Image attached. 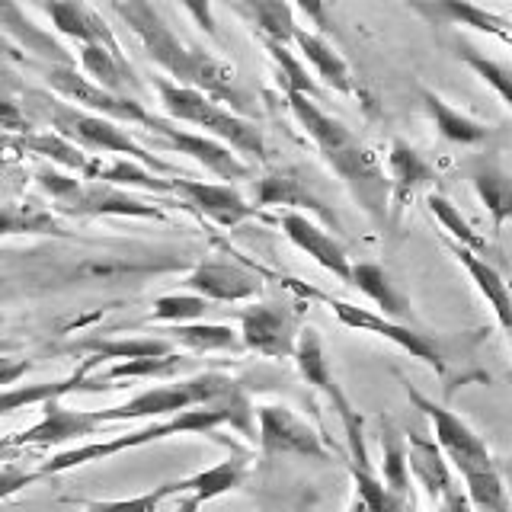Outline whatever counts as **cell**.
<instances>
[{
	"label": "cell",
	"mask_w": 512,
	"mask_h": 512,
	"mask_svg": "<svg viewBox=\"0 0 512 512\" xmlns=\"http://www.w3.org/2000/svg\"><path fill=\"white\" fill-rule=\"evenodd\" d=\"M109 10L122 16L125 26L132 29L138 42L144 45L148 58L173 77V84L212 96L215 103H221L224 109H231L244 119L253 112V96L240 87L237 71L231 64L215 58L212 52H205V48L186 45L167 26V20L160 16L157 7L144 4V0H132V4H112Z\"/></svg>",
	"instance_id": "cell-1"
},
{
	"label": "cell",
	"mask_w": 512,
	"mask_h": 512,
	"mask_svg": "<svg viewBox=\"0 0 512 512\" xmlns=\"http://www.w3.org/2000/svg\"><path fill=\"white\" fill-rule=\"evenodd\" d=\"M282 93H285L288 109L295 112L298 125L317 144V151L324 154L330 170L346 183L352 199L362 205V212L368 218H375L378 224L388 221L391 180H388V170H384L381 160L375 157V151L368 148L359 135H352L340 119L330 116L320 103H314L308 96H301L288 87H282Z\"/></svg>",
	"instance_id": "cell-2"
},
{
	"label": "cell",
	"mask_w": 512,
	"mask_h": 512,
	"mask_svg": "<svg viewBox=\"0 0 512 512\" xmlns=\"http://www.w3.org/2000/svg\"><path fill=\"white\" fill-rule=\"evenodd\" d=\"M253 420H256V410L250 407V397L237 388L234 394L215 400V404L192 407L186 413L170 416V420H164V423H151V426H144V429L125 432V436H112V439H103V442H87V445L68 448V452H58L55 458H48L39 471H42V477L64 474V471L80 468V464L103 461V458H112V455H119V452H128V448L160 442V439H167V436H183V432H199V436H208V432H215L218 426H234L240 436L256 439Z\"/></svg>",
	"instance_id": "cell-3"
},
{
	"label": "cell",
	"mask_w": 512,
	"mask_h": 512,
	"mask_svg": "<svg viewBox=\"0 0 512 512\" xmlns=\"http://www.w3.org/2000/svg\"><path fill=\"white\" fill-rule=\"evenodd\" d=\"M407 397L413 400L416 410H423L432 420V432H436L442 455L455 464L458 474L464 477V484H468L471 506H477L480 512H509L503 477L496 471L493 455L484 445V439H480L458 413L436 404V400H429L426 394L416 391L413 384H407Z\"/></svg>",
	"instance_id": "cell-4"
},
{
	"label": "cell",
	"mask_w": 512,
	"mask_h": 512,
	"mask_svg": "<svg viewBox=\"0 0 512 512\" xmlns=\"http://www.w3.org/2000/svg\"><path fill=\"white\" fill-rule=\"evenodd\" d=\"M154 90H157L160 106H164L170 122L196 125L208 138L228 144L234 154H247L253 160H260V164L269 160L263 128L256 122L237 116V112H231V109H224L221 103L212 100V96H205L199 90L173 84V80H167V77H154Z\"/></svg>",
	"instance_id": "cell-5"
},
{
	"label": "cell",
	"mask_w": 512,
	"mask_h": 512,
	"mask_svg": "<svg viewBox=\"0 0 512 512\" xmlns=\"http://www.w3.org/2000/svg\"><path fill=\"white\" fill-rule=\"evenodd\" d=\"M26 100H32L29 106L45 116V122L52 125V132H58L61 138H68L71 144H77L80 151H100V154H116V157H128V160H138L148 170L160 173V176H176V167L164 164L157 154H151L148 148L119 128V122H109L103 116H93V112H84L64 100H55L48 93H36L32 90Z\"/></svg>",
	"instance_id": "cell-6"
},
{
	"label": "cell",
	"mask_w": 512,
	"mask_h": 512,
	"mask_svg": "<svg viewBox=\"0 0 512 512\" xmlns=\"http://www.w3.org/2000/svg\"><path fill=\"white\" fill-rule=\"evenodd\" d=\"M237 388L240 384L231 375L202 372V375H192V378L173 381V384H157V388L141 391L119 407L100 410V420H103V426H109V423L144 420V416H176V413H186L192 407L215 404V400L234 394Z\"/></svg>",
	"instance_id": "cell-7"
},
{
	"label": "cell",
	"mask_w": 512,
	"mask_h": 512,
	"mask_svg": "<svg viewBox=\"0 0 512 512\" xmlns=\"http://www.w3.org/2000/svg\"><path fill=\"white\" fill-rule=\"evenodd\" d=\"M285 285L292 288V292L304 295V298H314L320 304H327V308L336 314V320H340V324H346L352 330L375 333V336H381V340L400 346V349L407 352V356L426 362L439 378L448 375V352H445V340H439V336L420 333V330H413L407 324H397V320H388V317H381V314L368 311V308H356V304H349V301L330 298V295L317 292V288L304 285V282H295V279H285Z\"/></svg>",
	"instance_id": "cell-8"
},
{
	"label": "cell",
	"mask_w": 512,
	"mask_h": 512,
	"mask_svg": "<svg viewBox=\"0 0 512 512\" xmlns=\"http://www.w3.org/2000/svg\"><path fill=\"white\" fill-rule=\"evenodd\" d=\"M45 80L61 100L77 103V109L93 112V116H103L109 122H119V125H144L151 135L164 132L170 125V119L164 116H154V112L144 109L141 100L135 96H116L103 87H96L90 77L80 74L74 64H48L45 68Z\"/></svg>",
	"instance_id": "cell-9"
},
{
	"label": "cell",
	"mask_w": 512,
	"mask_h": 512,
	"mask_svg": "<svg viewBox=\"0 0 512 512\" xmlns=\"http://www.w3.org/2000/svg\"><path fill=\"white\" fill-rule=\"evenodd\" d=\"M295 362H298V372L301 378L317 388L320 394H327L330 407L340 413L343 420V429L349 436V452H352V464L356 468H372L368 464V452H365V432H362V413L349 404L346 391L336 384L333 378V368H330V359H327V349H324V340H320V333L314 327H304L301 336H298V349H295Z\"/></svg>",
	"instance_id": "cell-10"
},
{
	"label": "cell",
	"mask_w": 512,
	"mask_h": 512,
	"mask_svg": "<svg viewBox=\"0 0 512 512\" xmlns=\"http://www.w3.org/2000/svg\"><path fill=\"white\" fill-rule=\"evenodd\" d=\"M301 304H250L240 311V343L247 352L266 359H295L301 336Z\"/></svg>",
	"instance_id": "cell-11"
},
{
	"label": "cell",
	"mask_w": 512,
	"mask_h": 512,
	"mask_svg": "<svg viewBox=\"0 0 512 512\" xmlns=\"http://www.w3.org/2000/svg\"><path fill=\"white\" fill-rule=\"evenodd\" d=\"M256 442L269 458H308V461H330V452L317 429L308 426L282 404L256 407Z\"/></svg>",
	"instance_id": "cell-12"
},
{
	"label": "cell",
	"mask_w": 512,
	"mask_h": 512,
	"mask_svg": "<svg viewBox=\"0 0 512 512\" xmlns=\"http://www.w3.org/2000/svg\"><path fill=\"white\" fill-rule=\"evenodd\" d=\"M253 205L256 208H269V205H282L288 212H301L308 218H317V224L324 221L327 231L340 228L336 221L333 208L317 196L311 189V183L295 167H279V170H269L260 180H253Z\"/></svg>",
	"instance_id": "cell-13"
},
{
	"label": "cell",
	"mask_w": 512,
	"mask_h": 512,
	"mask_svg": "<svg viewBox=\"0 0 512 512\" xmlns=\"http://www.w3.org/2000/svg\"><path fill=\"white\" fill-rule=\"evenodd\" d=\"M58 212L71 218H148V221L167 218L164 208L128 196L119 186L96 183V180H80L77 189L68 196V202L58 205Z\"/></svg>",
	"instance_id": "cell-14"
},
{
	"label": "cell",
	"mask_w": 512,
	"mask_h": 512,
	"mask_svg": "<svg viewBox=\"0 0 512 512\" xmlns=\"http://www.w3.org/2000/svg\"><path fill=\"white\" fill-rule=\"evenodd\" d=\"M183 285L192 295H202L205 301H221V304L253 301L263 295V279L253 269L234 260H202L186 272Z\"/></svg>",
	"instance_id": "cell-15"
},
{
	"label": "cell",
	"mask_w": 512,
	"mask_h": 512,
	"mask_svg": "<svg viewBox=\"0 0 512 512\" xmlns=\"http://www.w3.org/2000/svg\"><path fill=\"white\" fill-rule=\"evenodd\" d=\"M173 196H183L186 208L221 224V228H237V224L260 215V208L240 196V189L231 183H205V180H189V176H176Z\"/></svg>",
	"instance_id": "cell-16"
},
{
	"label": "cell",
	"mask_w": 512,
	"mask_h": 512,
	"mask_svg": "<svg viewBox=\"0 0 512 512\" xmlns=\"http://www.w3.org/2000/svg\"><path fill=\"white\" fill-rule=\"evenodd\" d=\"M103 429L100 410H71L61 404V397L42 404V420L23 432H13V442L20 448H55L74 439L96 436Z\"/></svg>",
	"instance_id": "cell-17"
},
{
	"label": "cell",
	"mask_w": 512,
	"mask_h": 512,
	"mask_svg": "<svg viewBox=\"0 0 512 512\" xmlns=\"http://www.w3.org/2000/svg\"><path fill=\"white\" fill-rule=\"evenodd\" d=\"M154 141L160 148H170L176 154H186L192 157L196 164H202L212 176H218L221 183H240V180H250V167L240 160L228 144H221L208 135H196V132H186V128H176V122H170L164 132H157Z\"/></svg>",
	"instance_id": "cell-18"
},
{
	"label": "cell",
	"mask_w": 512,
	"mask_h": 512,
	"mask_svg": "<svg viewBox=\"0 0 512 512\" xmlns=\"http://www.w3.org/2000/svg\"><path fill=\"white\" fill-rule=\"evenodd\" d=\"M282 224V234L292 240V244L304 253L311 256V260L327 269L330 276H336L340 282L352 285V263H349V250L343 247V240L336 237L333 231H327L324 224H317L314 218L301 215V212H285L279 218Z\"/></svg>",
	"instance_id": "cell-19"
},
{
	"label": "cell",
	"mask_w": 512,
	"mask_h": 512,
	"mask_svg": "<svg viewBox=\"0 0 512 512\" xmlns=\"http://www.w3.org/2000/svg\"><path fill=\"white\" fill-rule=\"evenodd\" d=\"M96 365H100V359L87 356L68 378L42 381V384H20V388L0 391V416L20 413L26 407H42V404H48V400L64 397V394H71V391H106V388H112V384H103V381L90 378V372H93Z\"/></svg>",
	"instance_id": "cell-20"
},
{
	"label": "cell",
	"mask_w": 512,
	"mask_h": 512,
	"mask_svg": "<svg viewBox=\"0 0 512 512\" xmlns=\"http://www.w3.org/2000/svg\"><path fill=\"white\" fill-rule=\"evenodd\" d=\"M388 180H391V212H404L407 202H413L420 192H426L436 183V170L429 167V160L410 148L407 141H391L388 151Z\"/></svg>",
	"instance_id": "cell-21"
},
{
	"label": "cell",
	"mask_w": 512,
	"mask_h": 512,
	"mask_svg": "<svg viewBox=\"0 0 512 512\" xmlns=\"http://www.w3.org/2000/svg\"><path fill=\"white\" fill-rule=\"evenodd\" d=\"M42 10L61 36H68L80 45H100L109 48L112 55H122V45L112 36V29L100 16V10H93L87 4H45Z\"/></svg>",
	"instance_id": "cell-22"
},
{
	"label": "cell",
	"mask_w": 512,
	"mask_h": 512,
	"mask_svg": "<svg viewBox=\"0 0 512 512\" xmlns=\"http://www.w3.org/2000/svg\"><path fill=\"white\" fill-rule=\"evenodd\" d=\"M445 244H448V250H452L455 260L464 266V272L471 276V282L477 285V292L484 295V301L493 308L496 324L509 333L512 330V292H509V285L503 279V272L496 269L493 263H487L480 253L468 250V247H458V244H452V240H445Z\"/></svg>",
	"instance_id": "cell-23"
},
{
	"label": "cell",
	"mask_w": 512,
	"mask_h": 512,
	"mask_svg": "<svg viewBox=\"0 0 512 512\" xmlns=\"http://www.w3.org/2000/svg\"><path fill=\"white\" fill-rule=\"evenodd\" d=\"M295 45L298 52L304 55V61L311 64L314 74L320 77V84H327L330 90L343 93V96H362L356 77H352L349 64L343 61V55L336 52V48L324 39L317 36V32H308V29H295Z\"/></svg>",
	"instance_id": "cell-24"
},
{
	"label": "cell",
	"mask_w": 512,
	"mask_h": 512,
	"mask_svg": "<svg viewBox=\"0 0 512 512\" xmlns=\"http://www.w3.org/2000/svg\"><path fill=\"white\" fill-rule=\"evenodd\" d=\"M352 285L359 288L365 298H372L378 304V314L407 324L410 320V298L407 292L394 282V276L378 263H352Z\"/></svg>",
	"instance_id": "cell-25"
},
{
	"label": "cell",
	"mask_w": 512,
	"mask_h": 512,
	"mask_svg": "<svg viewBox=\"0 0 512 512\" xmlns=\"http://www.w3.org/2000/svg\"><path fill=\"white\" fill-rule=\"evenodd\" d=\"M80 68H84V77H90L96 87L116 96H135L138 100L141 80L125 55H112L109 48L100 45H80Z\"/></svg>",
	"instance_id": "cell-26"
},
{
	"label": "cell",
	"mask_w": 512,
	"mask_h": 512,
	"mask_svg": "<svg viewBox=\"0 0 512 512\" xmlns=\"http://www.w3.org/2000/svg\"><path fill=\"white\" fill-rule=\"evenodd\" d=\"M471 183L477 199L493 218V228L503 231V224L512 221V173L493 157H480L471 164Z\"/></svg>",
	"instance_id": "cell-27"
},
{
	"label": "cell",
	"mask_w": 512,
	"mask_h": 512,
	"mask_svg": "<svg viewBox=\"0 0 512 512\" xmlns=\"http://www.w3.org/2000/svg\"><path fill=\"white\" fill-rule=\"evenodd\" d=\"M420 96H423V106H426V112H429L432 125H436V132H439L445 141L461 144V148H477V144H484V141L493 138V128H490V125L477 122L474 116H468V112L455 109L448 100H442L439 93L420 90Z\"/></svg>",
	"instance_id": "cell-28"
},
{
	"label": "cell",
	"mask_w": 512,
	"mask_h": 512,
	"mask_svg": "<svg viewBox=\"0 0 512 512\" xmlns=\"http://www.w3.org/2000/svg\"><path fill=\"white\" fill-rule=\"evenodd\" d=\"M407 464H410V477H416L426 487L429 500L442 503L448 493H452V471H448V458L442 455L439 442H429L423 436L410 432L407 439Z\"/></svg>",
	"instance_id": "cell-29"
},
{
	"label": "cell",
	"mask_w": 512,
	"mask_h": 512,
	"mask_svg": "<svg viewBox=\"0 0 512 512\" xmlns=\"http://www.w3.org/2000/svg\"><path fill=\"white\" fill-rule=\"evenodd\" d=\"M426 16H439V20H448L455 26H471L484 36H493L496 42L512 45V20L503 13H493L484 7H474V4H458V0H445V4H429V7H416Z\"/></svg>",
	"instance_id": "cell-30"
},
{
	"label": "cell",
	"mask_w": 512,
	"mask_h": 512,
	"mask_svg": "<svg viewBox=\"0 0 512 512\" xmlns=\"http://www.w3.org/2000/svg\"><path fill=\"white\" fill-rule=\"evenodd\" d=\"M42 234V237H68L61 218L39 202H4L0 205V237Z\"/></svg>",
	"instance_id": "cell-31"
},
{
	"label": "cell",
	"mask_w": 512,
	"mask_h": 512,
	"mask_svg": "<svg viewBox=\"0 0 512 512\" xmlns=\"http://www.w3.org/2000/svg\"><path fill=\"white\" fill-rule=\"evenodd\" d=\"M244 480H247V461L244 458H228V461H221V464H215V468H208V471H199L192 477L176 480V496L196 493L202 503H208V500H218V496L237 490Z\"/></svg>",
	"instance_id": "cell-32"
},
{
	"label": "cell",
	"mask_w": 512,
	"mask_h": 512,
	"mask_svg": "<svg viewBox=\"0 0 512 512\" xmlns=\"http://www.w3.org/2000/svg\"><path fill=\"white\" fill-rule=\"evenodd\" d=\"M234 10L240 16H247L263 42H279V45L295 42L298 23H295V10L288 4H279V0H247V4H237Z\"/></svg>",
	"instance_id": "cell-33"
},
{
	"label": "cell",
	"mask_w": 512,
	"mask_h": 512,
	"mask_svg": "<svg viewBox=\"0 0 512 512\" xmlns=\"http://www.w3.org/2000/svg\"><path fill=\"white\" fill-rule=\"evenodd\" d=\"M87 180L96 183H109V186H138V189H148V192H173V180H164L160 173L148 170L138 160H128V157H116L112 164H90L87 170Z\"/></svg>",
	"instance_id": "cell-34"
},
{
	"label": "cell",
	"mask_w": 512,
	"mask_h": 512,
	"mask_svg": "<svg viewBox=\"0 0 512 512\" xmlns=\"http://www.w3.org/2000/svg\"><path fill=\"white\" fill-rule=\"evenodd\" d=\"M74 349H84L96 359H164L173 352V343L167 336H132V340H84Z\"/></svg>",
	"instance_id": "cell-35"
},
{
	"label": "cell",
	"mask_w": 512,
	"mask_h": 512,
	"mask_svg": "<svg viewBox=\"0 0 512 512\" xmlns=\"http://www.w3.org/2000/svg\"><path fill=\"white\" fill-rule=\"evenodd\" d=\"M167 340L183 346L189 352H237L244 349L240 343V333H234L228 324H183V327H170L167 330Z\"/></svg>",
	"instance_id": "cell-36"
},
{
	"label": "cell",
	"mask_w": 512,
	"mask_h": 512,
	"mask_svg": "<svg viewBox=\"0 0 512 512\" xmlns=\"http://www.w3.org/2000/svg\"><path fill=\"white\" fill-rule=\"evenodd\" d=\"M20 148L29 151V154H39V157H48L52 164H58L61 170L68 173H80L87 176L90 164L93 160L77 148V144H71L68 138H61L58 132H32V135H23L20 138Z\"/></svg>",
	"instance_id": "cell-37"
},
{
	"label": "cell",
	"mask_w": 512,
	"mask_h": 512,
	"mask_svg": "<svg viewBox=\"0 0 512 512\" xmlns=\"http://www.w3.org/2000/svg\"><path fill=\"white\" fill-rule=\"evenodd\" d=\"M269 58L276 61V77H279V87H288L301 96H308V100L320 103L324 100V84H320L317 77H311V71L304 68L298 61V55L292 52L288 45H279V42H263Z\"/></svg>",
	"instance_id": "cell-38"
},
{
	"label": "cell",
	"mask_w": 512,
	"mask_h": 512,
	"mask_svg": "<svg viewBox=\"0 0 512 512\" xmlns=\"http://www.w3.org/2000/svg\"><path fill=\"white\" fill-rule=\"evenodd\" d=\"M426 208L432 212V218L442 224V231H448V240H452V244L468 247L474 253H484L487 250V240L474 231V224L464 218L458 212V205L452 199H445L442 192H429V196H426Z\"/></svg>",
	"instance_id": "cell-39"
},
{
	"label": "cell",
	"mask_w": 512,
	"mask_h": 512,
	"mask_svg": "<svg viewBox=\"0 0 512 512\" xmlns=\"http://www.w3.org/2000/svg\"><path fill=\"white\" fill-rule=\"evenodd\" d=\"M381 480L400 500L410 496V464H407V445L397 436V429H384L381 436Z\"/></svg>",
	"instance_id": "cell-40"
},
{
	"label": "cell",
	"mask_w": 512,
	"mask_h": 512,
	"mask_svg": "<svg viewBox=\"0 0 512 512\" xmlns=\"http://www.w3.org/2000/svg\"><path fill=\"white\" fill-rule=\"evenodd\" d=\"M212 311V301H205L202 295H160L154 301L151 320L157 324H170V327H183V324H202V317Z\"/></svg>",
	"instance_id": "cell-41"
},
{
	"label": "cell",
	"mask_w": 512,
	"mask_h": 512,
	"mask_svg": "<svg viewBox=\"0 0 512 512\" xmlns=\"http://www.w3.org/2000/svg\"><path fill=\"white\" fill-rule=\"evenodd\" d=\"M192 359L180 356V352H170L164 359H128L116 362L106 368L103 381H132V378H176L189 365Z\"/></svg>",
	"instance_id": "cell-42"
},
{
	"label": "cell",
	"mask_w": 512,
	"mask_h": 512,
	"mask_svg": "<svg viewBox=\"0 0 512 512\" xmlns=\"http://www.w3.org/2000/svg\"><path fill=\"white\" fill-rule=\"evenodd\" d=\"M349 474L356 480V503L365 512H404V500L384 487V480H375L372 468H356V464H349Z\"/></svg>",
	"instance_id": "cell-43"
},
{
	"label": "cell",
	"mask_w": 512,
	"mask_h": 512,
	"mask_svg": "<svg viewBox=\"0 0 512 512\" xmlns=\"http://www.w3.org/2000/svg\"><path fill=\"white\" fill-rule=\"evenodd\" d=\"M458 58L468 64V68L480 80H484L487 87H493L496 93H500L503 103H509V109H512V71L506 68V64L493 61L487 55H480V52H474V48H468V45H458Z\"/></svg>",
	"instance_id": "cell-44"
},
{
	"label": "cell",
	"mask_w": 512,
	"mask_h": 512,
	"mask_svg": "<svg viewBox=\"0 0 512 512\" xmlns=\"http://www.w3.org/2000/svg\"><path fill=\"white\" fill-rule=\"evenodd\" d=\"M176 496V480L170 484H160L151 493H141V496H128V500H90L84 503V512H157L160 503Z\"/></svg>",
	"instance_id": "cell-45"
},
{
	"label": "cell",
	"mask_w": 512,
	"mask_h": 512,
	"mask_svg": "<svg viewBox=\"0 0 512 512\" xmlns=\"http://www.w3.org/2000/svg\"><path fill=\"white\" fill-rule=\"evenodd\" d=\"M39 477H42V471H26L20 464H4V468H0V503L10 500V496H16L20 490H26L29 484H36Z\"/></svg>",
	"instance_id": "cell-46"
},
{
	"label": "cell",
	"mask_w": 512,
	"mask_h": 512,
	"mask_svg": "<svg viewBox=\"0 0 512 512\" xmlns=\"http://www.w3.org/2000/svg\"><path fill=\"white\" fill-rule=\"evenodd\" d=\"M0 132H13V135H32V122L26 119V109L20 103L0 100Z\"/></svg>",
	"instance_id": "cell-47"
},
{
	"label": "cell",
	"mask_w": 512,
	"mask_h": 512,
	"mask_svg": "<svg viewBox=\"0 0 512 512\" xmlns=\"http://www.w3.org/2000/svg\"><path fill=\"white\" fill-rule=\"evenodd\" d=\"M32 372V362L29 359H13V356H0V388L7 384H16L23 375Z\"/></svg>",
	"instance_id": "cell-48"
},
{
	"label": "cell",
	"mask_w": 512,
	"mask_h": 512,
	"mask_svg": "<svg viewBox=\"0 0 512 512\" xmlns=\"http://www.w3.org/2000/svg\"><path fill=\"white\" fill-rule=\"evenodd\" d=\"M20 452H23V448L13 442V436L0 439V461H16V458H20Z\"/></svg>",
	"instance_id": "cell-49"
},
{
	"label": "cell",
	"mask_w": 512,
	"mask_h": 512,
	"mask_svg": "<svg viewBox=\"0 0 512 512\" xmlns=\"http://www.w3.org/2000/svg\"><path fill=\"white\" fill-rule=\"evenodd\" d=\"M202 509V500L196 493H183L180 503H176V512H199Z\"/></svg>",
	"instance_id": "cell-50"
},
{
	"label": "cell",
	"mask_w": 512,
	"mask_h": 512,
	"mask_svg": "<svg viewBox=\"0 0 512 512\" xmlns=\"http://www.w3.org/2000/svg\"><path fill=\"white\" fill-rule=\"evenodd\" d=\"M352 512H365V509H362L359 503H352Z\"/></svg>",
	"instance_id": "cell-51"
},
{
	"label": "cell",
	"mask_w": 512,
	"mask_h": 512,
	"mask_svg": "<svg viewBox=\"0 0 512 512\" xmlns=\"http://www.w3.org/2000/svg\"><path fill=\"white\" fill-rule=\"evenodd\" d=\"M509 336H512V330H509Z\"/></svg>",
	"instance_id": "cell-52"
}]
</instances>
